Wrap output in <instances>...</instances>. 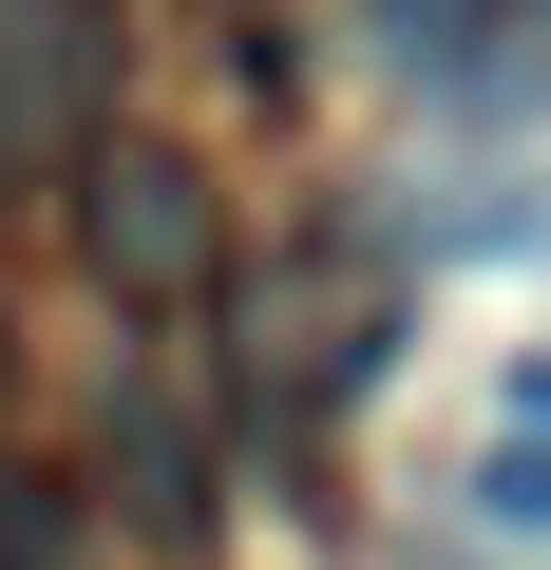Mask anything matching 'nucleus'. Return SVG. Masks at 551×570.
Returning <instances> with one entry per match:
<instances>
[{
    "label": "nucleus",
    "instance_id": "nucleus-4",
    "mask_svg": "<svg viewBox=\"0 0 551 570\" xmlns=\"http://www.w3.org/2000/svg\"><path fill=\"white\" fill-rule=\"evenodd\" d=\"M0 570H77V475L0 456Z\"/></svg>",
    "mask_w": 551,
    "mask_h": 570
},
{
    "label": "nucleus",
    "instance_id": "nucleus-3",
    "mask_svg": "<svg viewBox=\"0 0 551 570\" xmlns=\"http://www.w3.org/2000/svg\"><path fill=\"white\" fill-rule=\"evenodd\" d=\"M96 456H115V513H134V532H209V456H190V419H171L152 381L96 400Z\"/></svg>",
    "mask_w": 551,
    "mask_h": 570
},
{
    "label": "nucleus",
    "instance_id": "nucleus-5",
    "mask_svg": "<svg viewBox=\"0 0 551 570\" xmlns=\"http://www.w3.org/2000/svg\"><path fill=\"white\" fill-rule=\"evenodd\" d=\"M381 58L456 96V77H475V0H381Z\"/></svg>",
    "mask_w": 551,
    "mask_h": 570
},
{
    "label": "nucleus",
    "instance_id": "nucleus-6",
    "mask_svg": "<svg viewBox=\"0 0 551 570\" xmlns=\"http://www.w3.org/2000/svg\"><path fill=\"white\" fill-rule=\"evenodd\" d=\"M513 438H551V343H532V362H513Z\"/></svg>",
    "mask_w": 551,
    "mask_h": 570
},
{
    "label": "nucleus",
    "instance_id": "nucleus-2",
    "mask_svg": "<svg viewBox=\"0 0 551 570\" xmlns=\"http://www.w3.org/2000/svg\"><path fill=\"white\" fill-rule=\"evenodd\" d=\"M96 96H115V20L96 0H0V171L96 153Z\"/></svg>",
    "mask_w": 551,
    "mask_h": 570
},
{
    "label": "nucleus",
    "instance_id": "nucleus-1",
    "mask_svg": "<svg viewBox=\"0 0 551 570\" xmlns=\"http://www.w3.org/2000/svg\"><path fill=\"white\" fill-rule=\"evenodd\" d=\"M77 266L115 285L134 324L209 305V266H228V228H209V171H190V153H152V134H96V153H77Z\"/></svg>",
    "mask_w": 551,
    "mask_h": 570
}]
</instances>
